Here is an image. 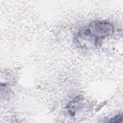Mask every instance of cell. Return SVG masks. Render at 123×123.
<instances>
[{
  "instance_id": "obj_1",
  "label": "cell",
  "mask_w": 123,
  "mask_h": 123,
  "mask_svg": "<svg viewBox=\"0 0 123 123\" xmlns=\"http://www.w3.org/2000/svg\"><path fill=\"white\" fill-rule=\"evenodd\" d=\"M114 28L105 21H95L80 29L75 37V42L81 48L96 47L103 39L112 35Z\"/></svg>"
},
{
  "instance_id": "obj_2",
  "label": "cell",
  "mask_w": 123,
  "mask_h": 123,
  "mask_svg": "<svg viewBox=\"0 0 123 123\" xmlns=\"http://www.w3.org/2000/svg\"><path fill=\"white\" fill-rule=\"evenodd\" d=\"M122 114H119L113 118H111L110 121H109L110 122H112V123H117V122H121L122 121Z\"/></svg>"
}]
</instances>
